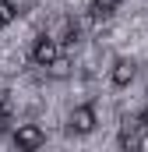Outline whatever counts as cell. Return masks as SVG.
<instances>
[{"instance_id":"obj_7","label":"cell","mask_w":148,"mask_h":152,"mask_svg":"<svg viewBox=\"0 0 148 152\" xmlns=\"http://www.w3.org/2000/svg\"><path fill=\"white\" fill-rule=\"evenodd\" d=\"M138 124H141V127H145V131H148V106H145V110H141V113H138Z\"/></svg>"},{"instance_id":"obj_9","label":"cell","mask_w":148,"mask_h":152,"mask_svg":"<svg viewBox=\"0 0 148 152\" xmlns=\"http://www.w3.org/2000/svg\"><path fill=\"white\" fill-rule=\"evenodd\" d=\"M0 124H4V120H0Z\"/></svg>"},{"instance_id":"obj_6","label":"cell","mask_w":148,"mask_h":152,"mask_svg":"<svg viewBox=\"0 0 148 152\" xmlns=\"http://www.w3.org/2000/svg\"><path fill=\"white\" fill-rule=\"evenodd\" d=\"M14 14H18V11H14V4H11V0H0V28H4V25H11V21H14Z\"/></svg>"},{"instance_id":"obj_2","label":"cell","mask_w":148,"mask_h":152,"mask_svg":"<svg viewBox=\"0 0 148 152\" xmlns=\"http://www.w3.org/2000/svg\"><path fill=\"white\" fill-rule=\"evenodd\" d=\"M42 142H46V134H42L39 124H18V131H14V145L18 149L36 152V149H42Z\"/></svg>"},{"instance_id":"obj_5","label":"cell","mask_w":148,"mask_h":152,"mask_svg":"<svg viewBox=\"0 0 148 152\" xmlns=\"http://www.w3.org/2000/svg\"><path fill=\"white\" fill-rule=\"evenodd\" d=\"M116 7H120V0H92V14H95L99 21H102V18H110Z\"/></svg>"},{"instance_id":"obj_8","label":"cell","mask_w":148,"mask_h":152,"mask_svg":"<svg viewBox=\"0 0 148 152\" xmlns=\"http://www.w3.org/2000/svg\"><path fill=\"white\" fill-rule=\"evenodd\" d=\"M138 149H148V138H141V142H138Z\"/></svg>"},{"instance_id":"obj_3","label":"cell","mask_w":148,"mask_h":152,"mask_svg":"<svg viewBox=\"0 0 148 152\" xmlns=\"http://www.w3.org/2000/svg\"><path fill=\"white\" fill-rule=\"evenodd\" d=\"M67 131L71 134H92L95 131V110L92 106H74L67 117Z\"/></svg>"},{"instance_id":"obj_4","label":"cell","mask_w":148,"mask_h":152,"mask_svg":"<svg viewBox=\"0 0 148 152\" xmlns=\"http://www.w3.org/2000/svg\"><path fill=\"white\" fill-rule=\"evenodd\" d=\"M131 81H134V60H131V57H120V60L113 64V85L123 88V85H131Z\"/></svg>"},{"instance_id":"obj_1","label":"cell","mask_w":148,"mask_h":152,"mask_svg":"<svg viewBox=\"0 0 148 152\" xmlns=\"http://www.w3.org/2000/svg\"><path fill=\"white\" fill-rule=\"evenodd\" d=\"M32 60L39 67H53L60 60V39L57 36H39L36 46H32Z\"/></svg>"}]
</instances>
